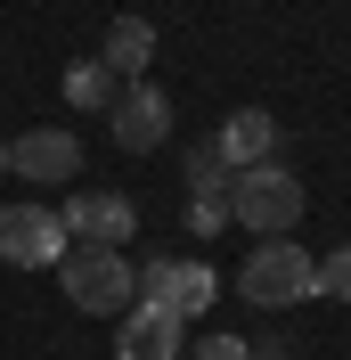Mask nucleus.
<instances>
[{
    "instance_id": "nucleus-10",
    "label": "nucleus",
    "mask_w": 351,
    "mask_h": 360,
    "mask_svg": "<svg viewBox=\"0 0 351 360\" xmlns=\"http://www.w3.org/2000/svg\"><path fill=\"white\" fill-rule=\"evenodd\" d=\"M213 148L229 156V172H245V164H270V156H278V123H270L262 107H237V115L213 131Z\"/></svg>"
},
{
    "instance_id": "nucleus-11",
    "label": "nucleus",
    "mask_w": 351,
    "mask_h": 360,
    "mask_svg": "<svg viewBox=\"0 0 351 360\" xmlns=\"http://www.w3.org/2000/svg\"><path fill=\"white\" fill-rule=\"evenodd\" d=\"M98 66H107L114 82H147V66H155V25H147V17H114Z\"/></svg>"
},
{
    "instance_id": "nucleus-6",
    "label": "nucleus",
    "mask_w": 351,
    "mask_h": 360,
    "mask_svg": "<svg viewBox=\"0 0 351 360\" xmlns=\"http://www.w3.org/2000/svg\"><path fill=\"white\" fill-rule=\"evenodd\" d=\"M213 295H220L213 262H172V254H155V262L139 270V303H155V311H172V319H197Z\"/></svg>"
},
{
    "instance_id": "nucleus-7",
    "label": "nucleus",
    "mask_w": 351,
    "mask_h": 360,
    "mask_svg": "<svg viewBox=\"0 0 351 360\" xmlns=\"http://www.w3.org/2000/svg\"><path fill=\"white\" fill-rule=\"evenodd\" d=\"M58 221H66L74 246H114V254H123V238L139 229V205L123 197V188H82V197H74Z\"/></svg>"
},
{
    "instance_id": "nucleus-8",
    "label": "nucleus",
    "mask_w": 351,
    "mask_h": 360,
    "mask_svg": "<svg viewBox=\"0 0 351 360\" xmlns=\"http://www.w3.org/2000/svg\"><path fill=\"white\" fill-rule=\"evenodd\" d=\"M8 172H25L33 188H58V180H74V172H82V139H74V131H58V123H41V131L8 139Z\"/></svg>"
},
{
    "instance_id": "nucleus-13",
    "label": "nucleus",
    "mask_w": 351,
    "mask_h": 360,
    "mask_svg": "<svg viewBox=\"0 0 351 360\" xmlns=\"http://www.w3.org/2000/svg\"><path fill=\"white\" fill-rule=\"evenodd\" d=\"M188 197H229V156H220L213 139L188 148Z\"/></svg>"
},
{
    "instance_id": "nucleus-3",
    "label": "nucleus",
    "mask_w": 351,
    "mask_h": 360,
    "mask_svg": "<svg viewBox=\"0 0 351 360\" xmlns=\"http://www.w3.org/2000/svg\"><path fill=\"white\" fill-rule=\"evenodd\" d=\"M237 295H245V303H262V311L310 303V295H319V254H303L294 238H262V246L237 262Z\"/></svg>"
},
{
    "instance_id": "nucleus-14",
    "label": "nucleus",
    "mask_w": 351,
    "mask_h": 360,
    "mask_svg": "<svg viewBox=\"0 0 351 360\" xmlns=\"http://www.w3.org/2000/svg\"><path fill=\"white\" fill-rule=\"evenodd\" d=\"M319 295H335V303H351V238L335 254H319Z\"/></svg>"
},
{
    "instance_id": "nucleus-9",
    "label": "nucleus",
    "mask_w": 351,
    "mask_h": 360,
    "mask_svg": "<svg viewBox=\"0 0 351 360\" xmlns=\"http://www.w3.org/2000/svg\"><path fill=\"white\" fill-rule=\"evenodd\" d=\"M188 319H172V311H155V303H131V311L114 319V360H180L188 352Z\"/></svg>"
},
{
    "instance_id": "nucleus-1",
    "label": "nucleus",
    "mask_w": 351,
    "mask_h": 360,
    "mask_svg": "<svg viewBox=\"0 0 351 360\" xmlns=\"http://www.w3.org/2000/svg\"><path fill=\"white\" fill-rule=\"evenodd\" d=\"M303 221V180L286 164H245L229 172V229H253V238H294Z\"/></svg>"
},
{
    "instance_id": "nucleus-16",
    "label": "nucleus",
    "mask_w": 351,
    "mask_h": 360,
    "mask_svg": "<svg viewBox=\"0 0 351 360\" xmlns=\"http://www.w3.org/2000/svg\"><path fill=\"white\" fill-rule=\"evenodd\" d=\"M197 360H253V344H245V336H204Z\"/></svg>"
},
{
    "instance_id": "nucleus-5",
    "label": "nucleus",
    "mask_w": 351,
    "mask_h": 360,
    "mask_svg": "<svg viewBox=\"0 0 351 360\" xmlns=\"http://www.w3.org/2000/svg\"><path fill=\"white\" fill-rule=\"evenodd\" d=\"M107 131H114V148H123V156H155V148L172 139V98L155 90V74H147V82H123V90H114Z\"/></svg>"
},
{
    "instance_id": "nucleus-15",
    "label": "nucleus",
    "mask_w": 351,
    "mask_h": 360,
    "mask_svg": "<svg viewBox=\"0 0 351 360\" xmlns=\"http://www.w3.org/2000/svg\"><path fill=\"white\" fill-rule=\"evenodd\" d=\"M188 229L197 238H220L229 229V197H188Z\"/></svg>"
},
{
    "instance_id": "nucleus-12",
    "label": "nucleus",
    "mask_w": 351,
    "mask_h": 360,
    "mask_svg": "<svg viewBox=\"0 0 351 360\" xmlns=\"http://www.w3.org/2000/svg\"><path fill=\"white\" fill-rule=\"evenodd\" d=\"M114 90H123V82H114L98 58H74V66H66V107H114Z\"/></svg>"
},
{
    "instance_id": "nucleus-2",
    "label": "nucleus",
    "mask_w": 351,
    "mask_h": 360,
    "mask_svg": "<svg viewBox=\"0 0 351 360\" xmlns=\"http://www.w3.org/2000/svg\"><path fill=\"white\" fill-rule=\"evenodd\" d=\"M58 287H66L74 311H90V319H123V311L139 303V270L123 262L114 246H66Z\"/></svg>"
},
{
    "instance_id": "nucleus-4",
    "label": "nucleus",
    "mask_w": 351,
    "mask_h": 360,
    "mask_svg": "<svg viewBox=\"0 0 351 360\" xmlns=\"http://www.w3.org/2000/svg\"><path fill=\"white\" fill-rule=\"evenodd\" d=\"M66 221L49 213V205H0V262L17 270H58L66 262Z\"/></svg>"
}]
</instances>
